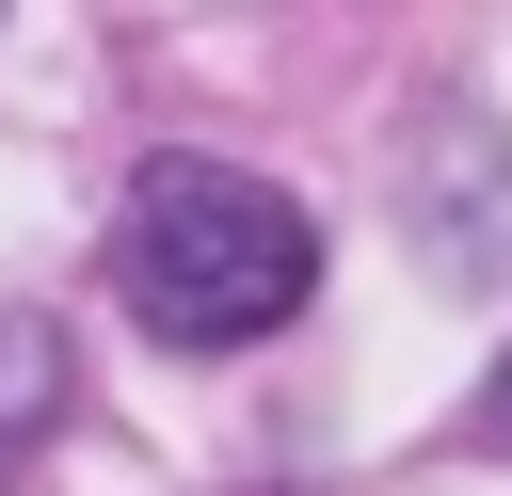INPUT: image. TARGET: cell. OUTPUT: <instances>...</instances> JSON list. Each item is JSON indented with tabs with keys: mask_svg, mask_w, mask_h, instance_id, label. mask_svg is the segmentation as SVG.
Returning <instances> with one entry per match:
<instances>
[{
	"mask_svg": "<svg viewBox=\"0 0 512 496\" xmlns=\"http://www.w3.org/2000/svg\"><path fill=\"white\" fill-rule=\"evenodd\" d=\"M480 432H496V448H512V368H496V400H480Z\"/></svg>",
	"mask_w": 512,
	"mask_h": 496,
	"instance_id": "4",
	"label": "cell"
},
{
	"mask_svg": "<svg viewBox=\"0 0 512 496\" xmlns=\"http://www.w3.org/2000/svg\"><path fill=\"white\" fill-rule=\"evenodd\" d=\"M400 208H416V240H432L464 288H496V272H512V128H480V112H432V128H416V176H400Z\"/></svg>",
	"mask_w": 512,
	"mask_h": 496,
	"instance_id": "2",
	"label": "cell"
},
{
	"mask_svg": "<svg viewBox=\"0 0 512 496\" xmlns=\"http://www.w3.org/2000/svg\"><path fill=\"white\" fill-rule=\"evenodd\" d=\"M112 288H128V320H144L160 352H240V336L304 320V288H320V224H304L272 176L176 144V160H144L128 208H112Z\"/></svg>",
	"mask_w": 512,
	"mask_h": 496,
	"instance_id": "1",
	"label": "cell"
},
{
	"mask_svg": "<svg viewBox=\"0 0 512 496\" xmlns=\"http://www.w3.org/2000/svg\"><path fill=\"white\" fill-rule=\"evenodd\" d=\"M48 416H64V336L48 320H0V496H16V464H32Z\"/></svg>",
	"mask_w": 512,
	"mask_h": 496,
	"instance_id": "3",
	"label": "cell"
}]
</instances>
